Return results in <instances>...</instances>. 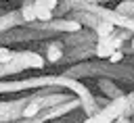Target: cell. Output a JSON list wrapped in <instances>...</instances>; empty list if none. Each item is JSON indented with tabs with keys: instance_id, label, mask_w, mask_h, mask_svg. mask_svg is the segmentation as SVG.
<instances>
[{
	"instance_id": "cell-1",
	"label": "cell",
	"mask_w": 134,
	"mask_h": 123,
	"mask_svg": "<svg viewBox=\"0 0 134 123\" xmlns=\"http://www.w3.org/2000/svg\"><path fill=\"white\" fill-rule=\"evenodd\" d=\"M134 113V92H130L128 96H119V98H113L109 104L100 106L98 113L86 117L84 123H115L119 119H126Z\"/></svg>"
},
{
	"instance_id": "cell-4",
	"label": "cell",
	"mask_w": 134,
	"mask_h": 123,
	"mask_svg": "<svg viewBox=\"0 0 134 123\" xmlns=\"http://www.w3.org/2000/svg\"><path fill=\"white\" fill-rule=\"evenodd\" d=\"M19 10H21V19L25 25L36 23V0H23Z\"/></svg>"
},
{
	"instance_id": "cell-7",
	"label": "cell",
	"mask_w": 134,
	"mask_h": 123,
	"mask_svg": "<svg viewBox=\"0 0 134 123\" xmlns=\"http://www.w3.org/2000/svg\"><path fill=\"white\" fill-rule=\"evenodd\" d=\"M115 10L124 17H134V0H121Z\"/></svg>"
},
{
	"instance_id": "cell-3",
	"label": "cell",
	"mask_w": 134,
	"mask_h": 123,
	"mask_svg": "<svg viewBox=\"0 0 134 123\" xmlns=\"http://www.w3.org/2000/svg\"><path fill=\"white\" fill-rule=\"evenodd\" d=\"M23 19H21V10H10L6 15H0V35L15 29L17 25H21Z\"/></svg>"
},
{
	"instance_id": "cell-5",
	"label": "cell",
	"mask_w": 134,
	"mask_h": 123,
	"mask_svg": "<svg viewBox=\"0 0 134 123\" xmlns=\"http://www.w3.org/2000/svg\"><path fill=\"white\" fill-rule=\"evenodd\" d=\"M113 29H115V25L113 23H109V21H103L100 19V23L92 29L94 33H96V38L100 40V38H109V35H113Z\"/></svg>"
},
{
	"instance_id": "cell-6",
	"label": "cell",
	"mask_w": 134,
	"mask_h": 123,
	"mask_svg": "<svg viewBox=\"0 0 134 123\" xmlns=\"http://www.w3.org/2000/svg\"><path fill=\"white\" fill-rule=\"evenodd\" d=\"M98 85H100V90H105V92H107V94H111L113 98L124 96V94H121V90H117V88H115V83H113V81H109V79H100V81H98Z\"/></svg>"
},
{
	"instance_id": "cell-11",
	"label": "cell",
	"mask_w": 134,
	"mask_h": 123,
	"mask_svg": "<svg viewBox=\"0 0 134 123\" xmlns=\"http://www.w3.org/2000/svg\"><path fill=\"white\" fill-rule=\"evenodd\" d=\"M130 44H132V50H134V38H132V40H130Z\"/></svg>"
},
{
	"instance_id": "cell-10",
	"label": "cell",
	"mask_w": 134,
	"mask_h": 123,
	"mask_svg": "<svg viewBox=\"0 0 134 123\" xmlns=\"http://www.w3.org/2000/svg\"><path fill=\"white\" fill-rule=\"evenodd\" d=\"M121 58H124V52H121V50H115V52L109 56V63H119Z\"/></svg>"
},
{
	"instance_id": "cell-8",
	"label": "cell",
	"mask_w": 134,
	"mask_h": 123,
	"mask_svg": "<svg viewBox=\"0 0 134 123\" xmlns=\"http://www.w3.org/2000/svg\"><path fill=\"white\" fill-rule=\"evenodd\" d=\"M15 58V50H10L8 46H0V65H6Z\"/></svg>"
},
{
	"instance_id": "cell-2",
	"label": "cell",
	"mask_w": 134,
	"mask_h": 123,
	"mask_svg": "<svg viewBox=\"0 0 134 123\" xmlns=\"http://www.w3.org/2000/svg\"><path fill=\"white\" fill-rule=\"evenodd\" d=\"M65 42L63 40H54V42H50L48 46H46V63H61L63 60V56H65Z\"/></svg>"
},
{
	"instance_id": "cell-12",
	"label": "cell",
	"mask_w": 134,
	"mask_h": 123,
	"mask_svg": "<svg viewBox=\"0 0 134 123\" xmlns=\"http://www.w3.org/2000/svg\"><path fill=\"white\" fill-rule=\"evenodd\" d=\"M48 123H52V121H48Z\"/></svg>"
},
{
	"instance_id": "cell-9",
	"label": "cell",
	"mask_w": 134,
	"mask_h": 123,
	"mask_svg": "<svg viewBox=\"0 0 134 123\" xmlns=\"http://www.w3.org/2000/svg\"><path fill=\"white\" fill-rule=\"evenodd\" d=\"M8 110H10V100H0V123H4Z\"/></svg>"
}]
</instances>
